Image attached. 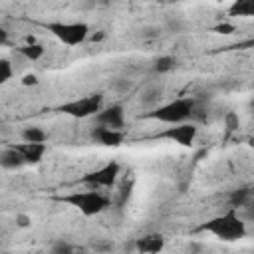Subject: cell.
Returning a JSON list of instances; mask_svg holds the SVG:
<instances>
[{
  "label": "cell",
  "mask_w": 254,
  "mask_h": 254,
  "mask_svg": "<svg viewBox=\"0 0 254 254\" xmlns=\"http://www.w3.org/2000/svg\"><path fill=\"white\" fill-rule=\"evenodd\" d=\"M198 230H206V232H210L216 238L226 240V242H236V240L246 236V224L236 214V208H228L224 214L210 218L208 222L200 224Z\"/></svg>",
  "instance_id": "1"
},
{
  "label": "cell",
  "mask_w": 254,
  "mask_h": 254,
  "mask_svg": "<svg viewBox=\"0 0 254 254\" xmlns=\"http://www.w3.org/2000/svg\"><path fill=\"white\" fill-rule=\"evenodd\" d=\"M194 105H196L194 99H190V97H179V99L169 101V103H165V105H157L153 111H147V113H143L141 117L175 125V123H183V121L190 119Z\"/></svg>",
  "instance_id": "2"
},
{
  "label": "cell",
  "mask_w": 254,
  "mask_h": 254,
  "mask_svg": "<svg viewBox=\"0 0 254 254\" xmlns=\"http://www.w3.org/2000/svg\"><path fill=\"white\" fill-rule=\"evenodd\" d=\"M58 200L60 202H65V204H69L73 208H77L85 216H95V214H99L101 210H105L109 206V198L103 196L95 189H91V190H75V192H69V194L60 196Z\"/></svg>",
  "instance_id": "3"
},
{
  "label": "cell",
  "mask_w": 254,
  "mask_h": 254,
  "mask_svg": "<svg viewBox=\"0 0 254 254\" xmlns=\"http://www.w3.org/2000/svg\"><path fill=\"white\" fill-rule=\"evenodd\" d=\"M44 26L65 46H79L89 36V26L85 22H46Z\"/></svg>",
  "instance_id": "4"
},
{
  "label": "cell",
  "mask_w": 254,
  "mask_h": 254,
  "mask_svg": "<svg viewBox=\"0 0 254 254\" xmlns=\"http://www.w3.org/2000/svg\"><path fill=\"white\" fill-rule=\"evenodd\" d=\"M101 103H103V95L101 93H91L87 97L73 99V101H67V103L60 105L58 111H62L64 115H71L75 119H85L89 115H95L101 109Z\"/></svg>",
  "instance_id": "5"
},
{
  "label": "cell",
  "mask_w": 254,
  "mask_h": 254,
  "mask_svg": "<svg viewBox=\"0 0 254 254\" xmlns=\"http://www.w3.org/2000/svg\"><path fill=\"white\" fill-rule=\"evenodd\" d=\"M119 173H121V165L117 161H111V163H107V165H103V167H99V169L83 175L81 177V183L89 185L91 189H101V187L109 189V187L115 185Z\"/></svg>",
  "instance_id": "6"
},
{
  "label": "cell",
  "mask_w": 254,
  "mask_h": 254,
  "mask_svg": "<svg viewBox=\"0 0 254 254\" xmlns=\"http://www.w3.org/2000/svg\"><path fill=\"white\" fill-rule=\"evenodd\" d=\"M196 133H198V127L194 123H175L173 127H167L165 131H161L157 135V139H169V141H175L183 147H190L196 139Z\"/></svg>",
  "instance_id": "7"
},
{
  "label": "cell",
  "mask_w": 254,
  "mask_h": 254,
  "mask_svg": "<svg viewBox=\"0 0 254 254\" xmlns=\"http://www.w3.org/2000/svg\"><path fill=\"white\" fill-rule=\"evenodd\" d=\"M95 121L97 125L103 127H111V129H121L123 127V107L121 105H111L107 109H99L95 113Z\"/></svg>",
  "instance_id": "8"
},
{
  "label": "cell",
  "mask_w": 254,
  "mask_h": 254,
  "mask_svg": "<svg viewBox=\"0 0 254 254\" xmlns=\"http://www.w3.org/2000/svg\"><path fill=\"white\" fill-rule=\"evenodd\" d=\"M91 137L105 145V147H119L123 143V133L121 129H111V127H103V125H97L93 131H91Z\"/></svg>",
  "instance_id": "9"
},
{
  "label": "cell",
  "mask_w": 254,
  "mask_h": 254,
  "mask_svg": "<svg viewBox=\"0 0 254 254\" xmlns=\"http://www.w3.org/2000/svg\"><path fill=\"white\" fill-rule=\"evenodd\" d=\"M10 147H14L24 157V161L30 163V165L40 163L42 157H44V153H46V143H30V141H24V143L10 145Z\"/></svg>",
  "instance_id": "10"
},
{
  "label": "cell",
  "mask_w": 254,
  "mask_h": 254,
  "mask_svg": "<svg viewBox=\"0 0 254 254\" xmlns=\"http://www.w3.org/2000/svg\"><path fill=\"white\" fill-rule=\"evenodd\" d=\"M135 248L143 254H155V252L165 248V238L161 234H147L143 238H137Z\"/></svg>",
  "instance_id": "11"
},
{
  "label": "cell",
  "mask_w": 254,
  "mask_h": 254,
  "mask_svg": "<svg viewBox=\"0 0 254 254\" xmlns=\"http://www.w3.org/2000/svg\"><path fill=\"white\" fill-rule=\"evenodd\" d=\"M22 165H26V161L14 147L0 151V167L2 169H20Z\"/></svg>",
  "instance_id": "12"
},
{
  "label": "cell",
  "mask_w": 254,
  "mask_h": 254,
  "mask_svg": "<svg viewBox=\"0 0 254 254\" xmlns=\"http://www.w3.org/2000/svg\"><path fill=\"white\" fill-rule=\"evenodd\" d=\"M18 54L24 56V58L30 60V62H36V60H40V58L44 56V46L38 44V42H26L24 46L18 48Z\"/></svg>",
  "instance_id": "13"
},
{
  "label": "cell",
  "mask_w": 254,
  "mask_h": 254,
  "mask_svg": "<svg viewBox=\"0 0 254 254\" xmlns=\"http://www.w3.org/2000/svg\"><path fill=\"white\" fill-rule=\"evenodd\" d=\"M254 14V0H234L228 8V16H252Z\"/></svg>",
  "instance_id": "14"
},
{
  "label": "cell",
  "mask_w": 254,
  "mask_h": 254,
  "mask_svg": "<svg viewBox=\"0 0 254 254\" xmlns=\"http://www.w3.org/2000/svg\"><path fill=\"white\" fill-rule=\"evenodd\" d=\"M22 139H24V141H30V143H46L48 135H46L44 129H40V127H36V125H30V127H26V129L22 131Z\"/></svg>",
  "instance_id": "15"
},
{
  "label": "cell",
  "mask_w": 254,
  "mask_h": 254,
  "mask_svg": "<svg viewBox=\"0 0 254 254\" xmlns=\"http://www.w3.org/2000/svg\"><path fill=\"white\" fill-rule=\"evenodd\" d=\"M248 196H250V190H248V189L232 190L230 196H228V204H230V208H240V206H244L246 200H248Z\"/></svg>",
  "instance_id": "16"
},
{
  "label": "cell",
  "mask_w": 254,
  "mask_h": 254,
  "mask_svg": "<svg viewBox=\"0 0 254 254\" xmlns=\"http://www.w3.org/2000/svg\"><path fill=\"white\" fill-rule=\"evenodd\" d=\"M173 65H175V60H173L171 56H161V58H157V60H155L153 69H155L157 73H167Z\"/></svg>",
  "instance_id": "17"
},
{
  "label": "cell",
  "mask_w": 254,
  "mask_h": 254,
  "mask_svg": "<svg viewBox=\"0 0 254 254\" xmlns=\"http://www.w3.org/2000/svg\"><path fill=\"white\" fill-rule=\"evenodd\" d=\"M14 75V69H12V64L4 58H0V85H4L8 79H12Z\"/></svg>",
  "instance_id": "18"
},
{
  "label": "cell",
  "mask_w": 254,
  "mask_h": 254,
  "mask_svg": "<svg viewBox=\"0 0 254 254\" xmlns=\"http://www.w3.org/2000/svg\"><path fill=\"white\" fill-rule=\"evenodd\" d=\"M161 89L159 87H153V89H149V91H145L143 93V97H141V103L143 105H155L159 99H161Z\"/></svg>",
  "instance_id": "19"
},
{
  "label": "cell",
  "mask_w": 254,
  "mask_h": 254,
  "mask_svg": "<svg viewBox=\"0 0 254 254\" xmlns=\"http://www.w3.org/2000/svg\"><path fill=\"white\" fill-rule=\"evenodd\" d=\"M224 125H226L228 131H236V129L240 127V117H238V113L228 111V113L224 115Z\"/></svg>",
  "instance_id": "20"
},
{
  "label": "cell",
  "mask_w": 254,
  "mask_h": 254,
  "mask_svg": "<svg viewBox=\"0 0 254 254\" xmlns=\"http://www.w3.org/2000/svg\"><path fill=\"white\" fill-rule=\"evenodd\" d=\"M212 32H216V34H222V36H228V34L236 32V26H234V24H230V22H222V24L214 26V28H212Z\"/></svg>",
  "instance_id": "21"
},
{
  "label": "cell",
  "mask_w": 254,
  "mask_h": 254,
  "mask_svg": "<svg viewBox=\"0 0 254 254\" xmlns=\"http://www.w3.org/2000/svg\"><path fill=\"white\" fill-rule=\"evenodd\" d=\"M14 222H16L18 228H28V226L32 224V218H30L28 214H24V212H18L16 218H14Z\"/></svg>",
  "instance_id": "22"
},
{
  "label": "cell",
  "mask_w": 254,
  "mask_h": 254,
  "mask_svg": "<svg viewBox=\"0 0 254 254\" xmlns=\"http://www.w3.org/2000/svg\"><path fill=\"white\" fill-rule=\"evenodd\" d=\"M73 250H75L73 246H69L67 242H62V240L52 246V252H73Z\"/></svg>",
  "instance_id": "23"
},
{
  "label": "cell",
  "mask_w": 254,
  "mask_h": 254,
  "mask_svg": "<svg viewBox=\"0 0 254 254\" xmlns=\"http://www.w3.org/2000/svg\"><path fill=\"white\" fill-rule=\"evenodd\" d=\"M38 75H34V73H28V75H24L22 77V85H38Z\"/></svg>",
  "instance_id": "24"
},
{
  "label": "cell",
  "mask_w": 254,
  "mask_h": 254,
  "mask_svg": "<svg viewBox=\"0 0 254 254\" xmlns=\"http://www.w3.org/2000/svg\"><path fill=\"white\" fill-rule=\"evenodd\" d=\"M4 44H8V32L0 26V46H4Z\"/></svg>",
  "instance_id": "25"
},
{
  "label": "cell",
  "mask_w": 254,
  "mask_h": 254,
  "mask_svg": "<svg viewBox=\"0 0 254 254\" xmlns=\"http://www.w3.org/2000/svg\"><path fill=\"white\" fill-rule=\"evenodd\" d=\"M93 248H95V250H109L111 244H109V242H97V244H93Z\"/></svg>",
  "instance_id": "26"
},
{
  "label": "cell",
  "mask_w": 254,
  "mask_h": 254,
  "mask_svg": "<svg viewBox=\"0 0 254 254\" xmlns=\"http://www.w3.org/2000/svg\"><path fill=\"white\" fill-rule=\"evenodd\" d=\"M103 38H105V32H97V34H93V36H91V40H93V42H99V40H103Z\"/></svg>",
  "instance_id": "27"
}]
</instances>
